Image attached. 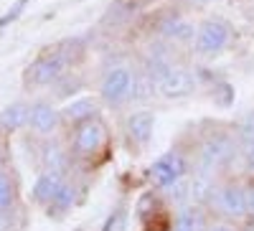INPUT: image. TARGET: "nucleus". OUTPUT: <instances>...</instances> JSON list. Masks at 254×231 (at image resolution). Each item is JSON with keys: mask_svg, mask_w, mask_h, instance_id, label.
Listing matches in <instances>:
<instances>
[{"mask_svg": "<svg viewBox=\"0 0 254 231\" xmlns=\"http://www.w3.org/2000/svg\"><path fill=\"white\" fill-rule=\"evenodd\" d=\"M74 54H76V49H71V46H56V49L44 51L36 61H31L23 81L28 87H51L61 76L69 74V69L74 64Z\"/></svg>", "mask_w": 254, "mask_h": 231, "instance_id": "1", "label": "nucleus"}, {"mask_svg": "<svg viewBox=\"0 0 254 231\" xmlns=\"http://www.w3.org/2000/svg\"><path fill=\"white\" fill-rule=\"evenodd\" d=\"M132 89H135V71L130 66H112L102 76L99 84V94L110 107H120V104L130 102Z\"/></svg>", "mask_w": 254, "mask_h": 231, "instance_id": "2", "label": "nucleus"}, {"mask_svg": "<svg viewBox=\"0 0 254 231\" xmlns=\"http://www.w3.org/2000/svg\"><path fill=\"white\" fill-rule=\"evenodd\" d=\"M150 79L155 84V92L163 94L165 99H183L188 94H193V89H196L193 74L183 66H173V64H168L163 71H158Z\"/></svg>", "mask_w": 254, "mask_h": 231, "instance_id": "3", "label": "nucleus"}, {"mask_svg": "<svg viewBox=\"0 0 254 231\" xmlns=\"http://www.w3.org/2000/svg\"><path fill=\"white\" fill-rule=\"evenodd\" d=\"M229 41H231V26L226 23V20H221V18H208L196 31L193 49L201 56H214V54L226 49Z\"/></svg>", "mask_w": 254, "mask_h": 231, "instance_id": "4", "label": "nucleus"}, {"mask_svg": "<svg viewBox=\"0 0 254 231\" xmlns=\"http://www.w3.org/2000/svg\"><path fill=\"white\" fill-rule=\"evenodd\" d=\"M234 150H237V145L226 132L208 135L203 140V145H201V150H198L201 171L211 173V171H216V168H224L231 158H234Z\"/></svg>", "mask_w": 254, "mask_h": 231, "instance_id": "5", "label": "nucleus"}, {"mask_svg": "<svg viewBox=\"0 0 254 231\" xmlns=\"http://www.w3.org/2000/svg\"><path fill=\"white\" fill-rule=\"evenodd\" d=\"M104 142H107V127L104 122L97 117H89L76 124V132H74V153L79 158H92L97 155Z\"/></svg>", "mask_w": 254, "mask_h": 231, "instance_id": "6", "label": "nucleus"}, {"mask_svg": "<svg viewBox=\"0 0 254 231\" xmlns=\"http://www.w3.org/2000/svg\"><path fill=\"white\" fill-rule=\"evenodd\" d=\"M188 171V163L186 158L173 150V153H165L163 158H158L153 165H150V180L158 185V188H168L173 185L176 180H181Z\"/></svg>", "mask_w": 254, "mask_h": 231, "instance_id": "7", "label": "nucleus"}, {"mask_svg": "<svg viewBox=\"0 0 254 231\" xmlns=\"http://www.w3.org/2000/svg\"><path fill=\"white\" fill-rule=\"evenodd\" d=\"M61 124V112L49 102H36L28 110V127L41 135V137H51Z\"/></svg>", "mask_w": 254, "mask_h": 231, "instance_id": "8", "label": "nucleus"}, {"mask_svg": "<svg viewBox=\"0 0 254 231\" xmlns=\"http://www.w3.org/2000/svg\"><path fill=\"white\" fill-rule=\"evenodd\" d=\"M216 206H219V211L224 216L242 219V216H247V191L237 183L224 185V188L216 191Z\"/></svg>", "mask_w": 254, "mask_h": 231, "instance_id": "9", "label": "nucleus"}, {"mask_svg": "<svg viewBox=\"0 0 254 231\" xmlns=\"http://www.w3.org/2000/svg\"><path fill=\"white\" fill-rule=\"evenodd\" d=\"M153 130H155V115L153 112L140 110V112H132L127 117V137L135 145H147L153 137Z\"/></svg>", "mask_w": 254, "mask_h": 231, "instance_id": "10", "label": "nucleus"}, {"mask_svg": "<svg viewBox=\"0 0 254 231\" xmlns=\"http://www.w3.org/2000/svg\"><path fill=\"white\" fill-rule=\"evenodd\" d=\"M61 185H64V175H61V173H49V171H44V173L36 178L31 196H33V201H36L38 206H46V208H49L51 201L56 198V193H59Z\"/></svg>", "mask_w": 254, "mask_h": 231, "instance_id": "11", "label": "nucleus"}, {"mask_svg": "<svg viewBox=\"0 0 254 231\" xmlns=\"http://www.w3.org/2000/svg\"><path fill=\"white\" fill-rule=\"evenodd\" d=\"M28 110L31 104L26 102H13L0 112V132H18L28 127Z\"/></svg>", "mask_w": 254, "mask_h": 231, "instance_id": "12", "label": "nucleus"}, {"mask_svg": "<svg viewBox=\"0 0 254 231\" xmlns=\"http://www.w3.org/2000/svg\"><path fill=\"white\" fill-rule=\"evenodd\" d=\"M41 165H44V171L49 173H66L69 168V153L61 148L59 142H49L44 150H41Z\"/></svg>", "mask_w": 254, "mask_h": 231, "instance_id": "13", "label": "nucleus"}, {"mask_svg": "<svg viewBox=\"0 0 254 231\" xmlns=\"http://www.w3.org/2000/svg\"><path fill=\"white\" fill-rule=\"evenodd\" d=\"M208 198H214V180H211L206 171H198L193 180H188V201L206 203Z\"/></svg>", "mask_w": 254, "mask_h": 231, "instance_id": "14", "label": "nucleus"}, {"mask_svg": "<svg viewBox=\"0 0 254 231\" xmlns=\"http://www.w3.org/2000/svg\"><path fill=\"white\" fill-rule=\"evenodd\" d=\"M163 36L171 38L173 44H186V41L193 38V23H188L181 15H173L168 23H163Z\"/></svg>", "mask_w": 254, "mask_h": 231, "instance_id": "15", "label": "nucleus"}, {"mask_svg": "<svg viewBox=\"0 0 254 231\" xmlns=\"http://www.w3.org/2000/svg\"><path fill=\"white\" fill-rule=\"evenodd\" d=\"M89 117H97V102L94 99H76L61 112V119H69L74 124L89 119Z\"/></svg>", "mask_w": 254, "mask_h": 231, "instance_id": "16", "label": "nucleus"}, {"mask_svg": "<svg viewBox=\"0 0 254 231\" xmlns=\"http://www.w3.org/2000/svg\"><path fill=\"white\" fill-rule=\"evenodd\" d=\"M171 231H206V224H203V216L198 208H181Z\"/></svg>", "mask_w": 254, "mask_h": 231, "instance_id": "17", "label": "nucleus"}, {"mask_svg": "<svg viewBox=\"0 0 254 231\" xmlns=\"http://www.w3.org/2000/svg\"><path fill=\"white\" fill-rule=\"evenodd\" d=\"M15 198H18V191H15L13 175L5 168H0V211H13Z\"/></svg>", "mask_w": 254, "mask_h": 231, "instance_id": "18", "label": "nucleus"}, {"mask_svg": "<svg viewBox=\"0 0 254 231\" xmlns=\"http://www.w3.org/2000/svg\"><path fill=\"white\" fill-rule=\"evenodd\" d=\"M74 198H76V188H74L71 183L64 180V185L59 188L56 198H54L51 206H49V214H64V211H69V208L74 206Z\"/></svg>", "mask_w": 254, "mask_h": 231, "instance_id": "19", "label": "nucleus"}, {"mask_svg": "<svg viewBox=\"0 0 254 231\" xmlns=\"http://www.w3.org/2000/svg\"><path fill=\"white\" fill-rule=\"evenodd\" d=\"M125 229H127V211L120 206V208H115V211L107 216L102 231H125Z\"/></svg>", "mask_w": 254, "mask_h": 231, "instance_id": "20", "label": "nucleus"}, {"mask_svg": "<svg viewBox=\"0 0 254 231\" xmlns=\"http://www.w3.org/2000/svg\"><path fill=\"white\" fill-rule=\"evenodd\" d=\"M165 191H168V198H171L173 203H186L188 201V180H186V175L181 180H176L173 185H168Z\"/></svg>", "mask_w": 254, "mask_h": 231, "instance_id": "21", "label": "nucleus"}, {"mask_svg": "<svg viewBox=\"0 0 254 231\" xmlns=\"http://www.w3.org/2000/svg\"><path fill=\"white\" fill-rule=\"evenodd\" d=\"M239 135H242L244 142H252V140H254V112H249V115L242 119V124H239Z\"/></svg>", "mask_w": 254, "mask_h": 231, "instance_id": "22", "label": "nucleus"}, {"mask_svg": "<svg viewBox=\"0 0 254 231\" xmlns=\"http://www.w3.org/2000/svg\"><path fill=\"white\" fill-rule=\"evenodd\" d=\"M0 231H13V219H10V211H0Z\"/></svg>", "mask_w": 254, "mask_h": 231, "instance_id": "23", "label": "nucleus"}, {"mask_svg": "<svg viewBox=\"0 0 254 231\" xmlns=\"http://www.w3.org/2000/svg\"><path fill=\"white\" fill-rule=\"evenodd\" d=\"M244 158H247L249 168H252V171H254V140H252V142H247V150H244Z\"/></svg>", "mask_w": 254, "mask_h": 231, "instance_id": "24", "label": "nucleus"}, {"mask_svg": "<svg viewBox=\"0 0 254 231\" xmlns=\"http://www.w3.org/2000/svg\"><path fill=\"white\" fill-rule=\"evenodd\" d=\"M247 214H252V216H254V191H252V193H247Z\"/></svg>", "mask_w": 254, "mask_h": 231, "instance_id": "25", "label": "nucleus"}, {"mask_svg": "<svg viewBox=\"0 0 254 231\" xmlns=\"http://www.w3.org/2000/svg\"><path fill=\"white\" fill-rule=\"evenodd\" d=\"M208 231H234L231 226H226V224H219V226H211Z\"/></svg>", "mask_w": 254, "mask_h": 231, "instance_id": "26", "label": "nucleus"}, {"mask_svg": "<svg viewBox=\"0 0 254 231\" xmlns=\"http://www.w3.org/2000/svg\"><path fill=\"white\" fill-rule=\"evenodd\" d=\"M190 3H196V5H206V3H211V0H190Z\"/></svg>", "mask_w": 254, "mask_h": 231, "instance_id": "27", "label": "nucleus"}, {"mask_svg": "<svg viewBox=\"0 0 254 231\" xmlns=\"http://www.w3.org/2000/svg\"><path fill=\"white\" fill-rule=\"evenodd\" d=\"M0 168H3V150H0Z\"/></svg>", "mask_w": 254, "mask_h": 231, "instance_id": "28", "label": "nucleus"}]
</instances>
